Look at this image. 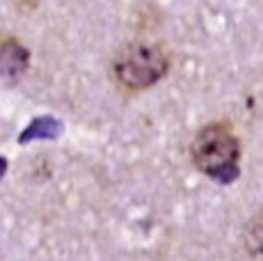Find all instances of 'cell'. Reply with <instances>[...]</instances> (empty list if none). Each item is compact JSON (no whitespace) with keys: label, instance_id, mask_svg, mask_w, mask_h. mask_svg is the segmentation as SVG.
Returning a JSON list of instances; mask_svg holds the SVG:
<instances>
[{"label":"cell","instance_id":"obj_5","mask_svg":"<svg viewBox=\"0 0 263 261\" xmlns=\"http://www.w3.org/2000/svg\"><path fill=\"white\" fill-rule=\"evenodd\" d=\"M5 172H7V160H5L3 156H0V179L5 177Z\"/></svg>","mask_w":263,"mask_h":261},{"label":"cell","instance_id":"obj_3","mask_svg":"<svg viewBox=\"0 0 263 261\" xmlns=\"http://www.w3.org/2000/svg\"><path fill=\"white\" fill-rule=\"evenodd\" d=\"M30 62L28 48L14 37H0V80L16 83Z\"/></svg>","mask_w":263,"mask_h":261},{"label":"cell","instance_id":"obj_4","mask_svg":"<svg viewBox=\"0 0 263 261\" xmlns=\"http://www.w3.org/2000/svg\"><path fill=\"white\" fill-rule=\"evenodd\" d=\"M62 133V124L55 117H37L30 122V126L18 135V142H32V140H53Z\"/></svg>","mask_w":263,"mask_h":261},{"label":"cell","instance_id":"obj_2","mask_svg":"<svg viewBox=\"0 0 263 261\" xmlns=\"http://www.w3.org/2000/svg\"><path fill=\"white\" fill-rule=\"evenodd\" d=\"M110 71L119 89L142 92L170 71V55L154 42H130L112 58Z\"/></svg>","mask_w":263,"mask_h":261},{"label":"cell","instance_id":"obj_1","mask_svg":"<svg viewBox=\"0 0 263 261\" xmlns=\"http://www.w3.org/2000/svg\"><path fill=\"white\" fill-rule=\"evenodd\" d=\"M192 163L217 183H231L240 174V142L227 122L206 124L190 147Z\"/></svg>","mask_w":263,"mask_h":261}]
</instances>
